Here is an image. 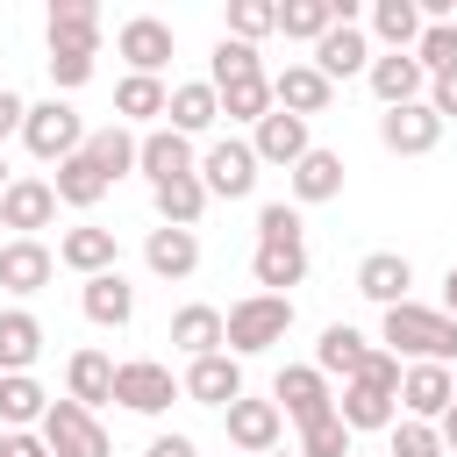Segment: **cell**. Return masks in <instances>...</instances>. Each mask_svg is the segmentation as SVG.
I'll list each match as a JSON object with an SVG mask.
<instances>
[{"mask_svg": "<svg viewBox=\"0 0 457 457\" xmlns=\"http://www.w3.org/2000/svg\"><path fill=\"white\" fill-rule=\"evenodd\" d=\"M21 121H29V100L0 86V143H7V136H21Z\"/></svg>", "mask_w": 457, "mask_h": 457, "instance_id": "816d5d0a", "label": "cell"}, {"mask_svg": "<svg viewBox=\"0 0 457 457\" xmlns=\"http://www.w3.org/2000/svg\"><path fill=\"white\" fill-rule=\"evenodd\" d=\"M428 107H436L443 121H457V71H443V79H428Z\"/></svg>", "mask_w": 457, "mask_h": 457, "instance_id": "f907efd6", "label": "cell"}, {"mask_svg": "<svg viewBox=\"0 0 457 457\" xmlns=\"http://www.w3.org/2000/svg\"><path fill=\"white\" fill-rule=\"evenodd\" d=\"M221 114L257 129V121L271 114V71H264V79H236V86H221Z\"/></svg>", "mask_w": 457, "mask_h": 457, "instance_id": "60d3db41", "label": "cell"}, {"mask_svg": "<svg viewBox=\"0 0 457 457\" xmlns=\"http://www.w3.org/2000/svg\"><path fill=\"white\" fill-rule=\"evenodd\" d=\"M228 357H257V350H271V343H286V328H293V293H243L228 314Z\"/></svg>", "mask_w": 457, "mask_h": 457, "instance_id": "7a4b0ae2", "label": "cell"}, {"mask_svg": "<svg viewBox=\"0 0 457 457\" xmlns=\"http://www.w3.org/2000/svg\"><path fill=\"white\" fill-rule=\"evenodd\" d=\"M57 264H64V271H79V278H100V271H121V243H114V228L79 221V228H64V236H57Z\"/></svg>", "mask_w": 457, "mask_h": 457, "instance_id": "4fadbf2b", "label": "cell"}, {"mask_svg": "<svg viewBox=\"0 0 457 457\" xmlns=\"http://www.w3.org/2000/svg\"><path fill=\"white\" fill-rule=\"evenodd\" d=\"M179 386H186V400H200V407H236V400H243V357H228V350L193 357Z\"/></svg>", "mask_w": 457, "mask_h": 457, "instance_id": "ac0fdd59", "label": "cell"}, {"mask_svg": "<svg viewBox=\"0 0 457 457\" xmlns=\"http://www.w3.org/2000/svg\"><path fill=\"white\" fill-rule=\"evenodd\" d=\"M436 436H443V450H450V457H457V407H450V414H443V421H436Z\"/></svg>", "mask_w": 457, "mask_h": 457, "instance_id": "db71d44e", "label": "cell"}, {"mask_svg": "<svg viewBox=\"0 0 457 457\" xmlns=\"http://www.w3.org/2000/svg\"><path fill=\"white\" fill-rule=\"evenodd\" d=\"M136 150H143V136H136V129H121V121H107V129H93V136H86V157L107 171V186L136 171Z\"/></svg>", "mask_w": 457, "mask_h": 457, "instance_id": "74e56055", "label": "cell"}, {"mask_svg": "<svg viewBox=\"0 0 457 457\" xmlns=\"http://www.w3.org/2000/svg\"><path fill=\"white\" fill-rule=\"evenodd\" d=\"M257 150H250V136H214L207 150H200V186H207V200H250L257 193Z\"/></svg>", "mask_w": 457, "mask_h": 457, "instance_id": "277c9868", "label": "cell"}, {"mask_svg": "<svg viewBox=\"0 0 457 457\" xmlns=\"http://www.w3.org/2000/svg\"><path fill=\"white\" fill-rule=\"evenodd\" d=\"M286 186H293V207H321V200H336L343 193V150H307L293 171H286Z\"/></svg>", "mask_w": 457, "mask_h": 457, "instance_id": "7402d4cb", "label": "cell"}, {"mask_svg": "<svg viewBox=\"0 0 457 457\" xmlns=\"http://www.w3.org/2000/svg\"><path fill=\"white\" fill-rule=\"evenodd\" d=\"M271 400H278V414L286 421H321V414H336V393H328V378L314 371V364H286L278 378H271Z\"/></svg>", "mask_w": 457, "mask_h": 457, "instance_id": "30bf717a", "label": "cell"}, {"mask_svg": "<svg viewBox=\"0 0 457 457\" xmlns=\"http://www.w3.org/2000/svg\"><path fill=\"white\" fill-rule=\"evenodd\" d=\"M93 79V57H79V50H50V86L57 93H71V86H86Z\"/></svg>", "mask_w": 457, "mask_h": 457, "instance_id": "7dc6e473", "label": "cell"}, {"mask_svg": "<svg viewBox=\"0 0 457 457\" xmlns=\"http://www.w3.org/2000/svg\"><path fill=\"white\" fill-rule=\"evenodd\" d=\"M328 100H336V86L314 71V64H286V71H271V107H286V114H328Z\"/></svg>", "mask_w": 457, "mask_h": 457, "instance_id": "44dd1931", "label": "cell"}, {"mask_svg": "<svg viewBox=\"0 0 457 457\" xmlns=\"http://www.w3.org/2000/svg\"><path fill=\"white\" fill-rule=\"evenodd\" d=\"M414 64H421L428 79L457 71V21H428V29H421V43H414Z\"/></svg>", "mask_w": 457, "mask_h": 457, "instance_id": "7bdbcfd3", "label": "cell"}, {"mask_svg": "<svg viewBox=\"0 0 457 457\" xmlns=\"http://www.w3.org/2000/svg\"><path fill=\"white\" fill-rule=\"evenodd\" d=\"M421 0H371V36L386 43V50H414L421 43Z\"/></svg>", "mask_w": 457, "mask_h": 457, "instance_id": "8d00e7d4", "label": "cell"}, {"mask_svg": "<svg viewBox=\"0 0 457 457\" xmlns=\"http://www.w3.org/2000/svg\"><path fill=\"white\" fill-rule=\"evenodd\" d=\"M378 143H386L393 157H428V150L443 143V114H436L428 100H414V107H386V114H378Z\"/></svg>", "mask_w": 457, "mask_h": 457, "instance_id": "9c48e42d", "label": "cell"}, {"mask_svg": "<svg viewBox=\"0 0 457 457\" xmlns=\"http://www.w3.org/2000/svg\"><path fill=\"white\" fill-rule=\"evenodd\" d=\"M378 336H386V350L407 357V364H450V371H457V321H450L443 307L400 300V307H386Z\"/></svg>", "mask_w": 457, "mask_h": 457, "instance_id": "6da1fadb", "label": "cell"}, {"mask_svg": "<svg viewBox=\"0 0 457 457\" xmlns=\"http://www.w3.org/2000/svg\"><path fill=\"white\" fill-rule=\"evenodd\" d=\"M221 421H228V443L243 450V457H271L278 450V428H286V414H278V400H236V407H221Z\"/></svg>", "mask_w": 457, "mask_h": 457, "instance_id": "9a60e30c", "label": "cell"}, {"mask_svg": "<svg viewBox=\"0 0 457 457\" xmlns=\"http://www.w3.org/2000/svg\"><path fill=\"white\" fill-rule=\"evenodd\" d=\"M43 450L50 457H114V443H107V428H100V414H86L79 400H50V414H43Z\"/></svg>", "mask_w": 457, "mask_h": 457, "instance_id": "5b68a950", "label": "cell"}, {"mask_svg": "<svg viewBox=\"0 0 457 457\" xmlns=\"http://www.w3.org/2000/svg\"><path fill=\"white\" fill-rule=\"evenodd\" d=\"M250 278H257V293L300 286V278H307V243H257V250H250Z\"/></svg>", "mask_w": 457, "mask_h": 457, "instance_id": "4dcf8cb0", "label": "cell"}, {"mask_svg": "<svg viewBox=\"0 0 457 457\" xmlns=\"http://www.w3.org/2000/svg\"><path fill=\"white\" fill-rule=\"evenodd\" d=\"M50 186H57V207H79V214H86V207H100V200L114 193V186H107V171H100L86 150H79V157H64Z\"/></svg>", "mask_w": 457, "mask_h": 457, "instance_id": "d6a6232c", "label": "cell"}, {"mask_svg": "<svg viewBox=\"0 0 457 457\" xmlns=\"http://www.w3.org/2000/svg\"><path fill=\"white\" fill-rule=\"evenodd\" d=\"M214 121H221V93H214L207 79H186V86H171L164 129H179V136H207Z\"/></svg>", "mask_w": 457, "mask_h": 457, "instance_id": "4316f807", "label": "cell"}, {"mask_svg": "<svg viewBox=\"0 0 457 457\" xmlns=\"http://www.w3.org/2000/svg\"><path fill=\"white\" fill-rule=\"evenodd\" d=\"M164 107H171V86H164V79L129 71V79L114 86V121H121V129H157V121H164Z\"/></svg>", "mask_w": 457, "mask_h": 457, "instance_id": "cb8c5ba5", "label": "cell"}, {"mask_svg": "<svg viewBox=\"0 0 457 457\" xmlns=\"http://www.w3.org/2000/svg\"><path fill=\"white\" fill-rule=\"evenodd\" d=\"M0 457H50L36 428H0Z\"/></svg>", "mask_w": 457, "mask_h": 457, "instance_id": "681fc988", "label": "cell"}, {"mask_svg": "<svg viewBox=\"0 0 457 457\" xmlns=\"http://www.w3.org/2000/svg\"><path fill=\"white\" fill-rule=\"evenodd\" d=\"M371 57H378V50H371V36H364V29H350V21H336V29L314 43V57H307V64L336 86V79H364V71H371Z\"/></svg>", "mask_w": 457, "mask_h": 457, "instance_id": "2e32d148", "label": "cell"}, {"mask_svg": "<svg viewBox=\"0 0 457 457\" xmlns=\"http://www.w3.org/2000/svg\"><path fill=\"white\" fill-rule=\"evenodd\" d=\"M43 414H50V393L29 371H7L0 378V428H43Z\"/></svg>", "mask_w": 457, "mask_h": 457, "instance_id": "d590c367", "label": "cell"}, {"mask_svg": "<svg viewBox=\"0 0 457 457\" xmlns=\"http://www.w3.org/2000/svg\"><path fill=\"white\" fill-rule=\"evenodd\" d=\"M221 343H228V321H221V307L193 300V307H179V314H171V350H186V364H193V357H214Z\"/></svg>", "mask_w": 457, "mask_h": 457, "instance_id": "484cf974", "label": "cell"}, {"mask_svg": "<svg viewBox=\"0 0 457 457\" xmlns=\"http://www.w3.org/2000/svg\"><path fill=\"white\" fill-rule=\"evenodd\" d=\"M300 236H307V221H300L293 200H264L257 207V243H300Z\"/></svg>", "mask_w": 457, "mask_h": 457, "instance_id": "bcb514c9", "label": "cell"}, {"mask_svg": "<svg viewBox=\"0 0 457 457\" xmlns=\"http://www.w3.org/2000/svg\"><path fill=\"white\" fill-rule=\"evenodd\" d=\"M143 457H200V450H193V436H150Z\"/></svg>", "mask_w": 457, "mask_h": 457, "instance_id": "f5cc1de1", "label": "cell"}, {"mask_svg": "<svg viewBox=\"0 0 457 457\" xmlns=\"http://www.w3.org/2000/svg\"><path fill=\"white\" fill-rule=\"evenodd\" d=\"M79 307L93 328H129L136 321V286L121 271H100V278H79Z\"/></svg>", "mask_w": 457, "mask_h": 457, "instance_id": "ffe728a7", "label": "cell"}, {"mask_svg": "<svg viewBox=\"0 0 457 457\" xmlns=\"http://www.w3.org/2000/svg\"><path fill=\"white\" fill-rule=\"evenodd\" d=\"M364 86L378 93V107H414V100H428V71L414 64V50H378L371 71H364Z\"/></svg>", "mask_w": 457, "mask_h": 457, "instance_id": "8fae6325", "label": "cell"}, {"mask_svg": "<svg viewBox=\"0 0 457 457\" xmlns=\"http://www.w3.org/2000/svg\"><path fill=\"white\" fill-rule=\"evenodd\" d=\"M271 457H300V450H271Z\"/></svg>", "mask_w": 457, "mask_h": 457, "instance_id": "6f0895ef", "label": "cell"}, {"mask_svg": "<svg viewBox=\"0 0 457 457\" xmlns=\"http://www.w3.org/2000/svg\"><path fill=\"white\" fill-rule=\"evenodd\" d=\"M443 314H450V321H457V264H450V271H443Z\"/></svg>", "mask_w": 457, "mask_h": 457, "instance_id": "11a10c76", "label": "cell"}, {"mask_svg": "<svg viewBox=\"0 0 457 457\" xmlns=\"http://www.w3.org/2000/svg\"><path fill=\"white\" fill-rule=\"evenodd\" d=\"M136 171L150 179V186H171V179H186V171H200V150H193V136H179V129H143V150H136Z\"/></svg>", "mask_w": 457, "mask_h": 457, "instance_id": "7c38bea8", "label": "cell"}, {"mask_svg": "<svg viewBox=\"0 0 457 457\" xmlns=\"http://www.w3.org/2000/svg\"><path fill=\"white\" fill-rule=\"evenodd\" d=\"M364 357H371V343H364L350 321H328L321 343H314V371H321V378H343V386L364 371Z\"/></svg>", "mask_w": 457, "mask_h": 457, "instance_id": "f1b7e54d", "label": "cell"}, {"mask_svg": "<svg viewBox=\"0 0 457 457\" xmlns=\"http://www.w3.org/2000/svg\"><path fill=\"white\" fill-rule=\"evenodd\" d=\"M278 29V7L271 0H228V36L236 43H257V36H271Z\"/></svg>", "mask_w": 457, "mask_h": 457, "instance_id": "f6af8a7d", "label": "cell"}, {"mask_svg": "<svg viewBox=\"0 0 457 457\" xmlns=\"http://www.w3.org/2000/svg\"><path fill=\"white\" fill-rule=\"evenodd\" d=\"M7 186H14V171H7V157H0V200H7Z\"/></svg>", "mask_w": 457, "mask_h": 457, "instance_id": "9f6ffc18", "label": "cell"}, {"mask_svg": "<svg viewBox=\"0 0 457 457\" xmlns=\"http://www.w3.org/2000/svg\"><path fill=\"white\" fill-rule=\"evenodd\" d=\"M407 286H414V264H407L400 250H371V257L357 264V293H364L371 307H400Z\"/></svg>", "mask_w": 457, "mask_h": 457, "instance_id": "d4e9b609", "label": "cell"}, {"mask_svg": "<svg viewBox=\"0 0 457 457\" xmlns=\"http://www.w3.org/2000/svg\"><path fill=\"white\" fill-rule=\"evenodd\" d=\"M400 407H407V421H443V414L457 407L450 364H407V371H400Z\"/></svg>", "mask_w": 457, "mask_h": 457, "instance_id": "5bb4252c", "label": "cell"}, {"mask_svg": "<svg viewBox=\"0 0 457 457\" xmlns=\"http://www.w3.org/2000/svg\"><path fill=\"white\" fill-rule=\"evenodd\" d=\"M179 393H186V386H179L171 364H157V357H129V364H114V400H121L129 414H164Z\"/></svg>", "mask_w": 457, "mask_h": 457, "instance_id": "8992f818", "label": "cell"}, {"mask_svg": "<svg viewBox=\"0 0 457 457\" xmlns=\"http://www.w3.org/2000/svg\"><path fill=\"white\" fill-rule=\"evenodd\" d=\"M50 271H57V250H50L43 236H7V243H0V293L29 300V293L50 286Z\"/></svg>", "mask_w": 457, "mask_h": 457, "instance_id": "ba28073f", "label": "cell"}, {"mask_svg": "<svg viewBox=\"0 0 457 457\" xmlns=\"http://www.w3.org/2000/svg\"><path fill=\"white\" fill-rule=\"evenodd\" d=\"M64 400H79L86 414H93L100 400H114V357H107V350H71V364H64Z\"/></svg>", "mask_w": 457, "mask_h": 457, "instance_id": "f546056e", "label": "cell"}, {"mask_svg": "<svg viewBox=\"0 0 457 457\" xmlns=\"http://www.w3.org/2000/svg\"><path fill=\"white\" fill-rule=\"evenodd\" d=\"M386 436H393V450H386V457H450V450H443V436H436V421H407V414H400Z\"/></svg>", "mask_w": 457, "mask_h": 457, "instance_id": "ee69618b", "label": "cell"}, {"mask_svg": "<svg viewBox=\"0 0 457 457\" xmlns=\"http://www.w3.org/2000/svg\"><path fill=\"white\" fill-rule=\"evenodd\" d=\"M236 79H264V57H257V43L221 36V43H214V57H207V86L221 93V86H236Z\"/></svg>", "mask_w": 457, "mask_h": 457, "instance_id": "f35d334b", "label": "cell"}, {"mask_svg": "<svg viewBox=\"0 0 457 457\" xmlns=\"http://www.w3.org/2000/svg\"><path fill=\"white\" fill-rule=\"evenodd\" d=\"M50 50L100 57V7L93 0H50Z\"/></svg>", "mask_w": 457, "mask_h": 457, "instance_id": "603a6c76", "label": "cell"}, {"mask_svg": "<svg viewBox=\"0 0 457 457\" xmlns=\"http://www.w3.org/2000/svg\"><path fill=\"white\" fill-rule=\"evenodd\" d=\"M50 221H57V186L36 179V171H21V179L7 186V200H0V228L36 236V228H50Z\"/></svg>", "mask_w": 457, "mask_h": 457, "instance_id": "e0dca14e", "label": "cell"}, {"mask_svg": "<svg viewBox=\"0 0 457 457\" xmlns=\"http://www.w3.org/2000/svg\"><path fill=\"white\" fill-rule=\"evenodd\" d=\"M336 29V0H286L278 7V36H293V43H321Z\"/></svg>", "mask_w": 457, "mask_h": 457, "instance_id": "ab89813d", "label": "cell"}, {"mask_svg": "<svg viewBox=\"0 0 457 457\" xmlns=\"http://www.w3.org/2000/svg\"><path fill=\"white\" fill-rule=\"evenodd\" d=\"M143 264L157 271V278H193V264H200V236L193 228H150L143 236Z\"/></svg>", "mask_w": 457, "mask_h": 457, "instance_id": "83f0119b", "label": "cell"}, {"mask_svg": "<svg viewBox=\"0 0 457 457\" xmlns=\"http://www.w3.org/2000/svg\"><path fill=\"white\" fill-rule=\"evenodd\" d=\"M250 150H257V164H300L307 150H314V136H307V121L300 114H286V107H271L257 129H250Z\"/></svg>", "mask_w": 457, "mask_h": 457, "instance_id": "d6986e66", "label": "cell"}, {"mask_svg": "<svg viewBox=\"0 0 457 457\" xmlns=\"http://www.w3.org/2000/svg\"><path fill=\"white\" fill-rule=\"evenodd\" d=\"M450 378H457V371H450Z\"/></svg>", "mask_w": 457, "mask_h": 457, "instance_id": "680465c9", "label": "cell"}, {"mask_svg": "<svg viewBox=\"0 0 457 457\" xmlns=\"http://www.w3.org/2000/svg\"><path fill=\"white\" fill-rule=\"evenodd\" d=\"M86 136H93V129H86V121H79V107H71V100H57V93H50V100H36V107H29V121H21V143H29V157H36V164H64V157H79V150H86Z\"/></svg>", "mask_w": 457, "mask_h": 457, "instance_id": "3957f363", "label": "cell"}, {"mask_svg": "<svg viewBox=\"0 0 457 457\" xmlns=\"http://www.w3.org/2000/svg\"><path fill=\"white\" fill-rule=\"evenodd\" d=\"M400 371H407V364H400V357H393V350H371V357H364V371H357V378H364V386H378V393H393V400H400Z\"/></svg>", "mask_w": 457, "mask_h": 457, "instance_id": "c3c4849f", "label": "cell"}, {"mask_svg": "<svg viewBox=\"0 0 457 457\" xmlns=\"http://www.w3.org/2000/svg\"><path fill=\"white\" fill-rule=\"evenodd\" d=\"M114 50L129 57V71H143V79H164V64H171L179 36H171V21H157V14H129V21L114 29Z\"/></svg>", "mask_w": 457, "mask_h": 457, "instance_id": "52a82bcc", "label": "cell"}, {"mask_svg": "<svg viewBox=\"0 0 457 457\" xmlns=\"http://www.w3.org/2000/svg\"><path fill=\"white\" fill-rule=\"evenodd\" d=\"M150 207H157L164 228H193V221L207 214V186H200V171H186V179H171V186H150Z\"/></svg>", "mask_w": 457, "mask_h": 457, "instance_id": "e575fe53", "label": "cell"}, {"mask_svg": "<svg viewBox=\"0 0 457 457\" xmlns=\"http://www.w3.org/2000/svg\"><path fill=\"white\" fill-rule=\"evenodd\" d=\"M336 414H343L350 436H364V428H393V421H400L393 393H378V386H364V378H350V386L336 393Z\"/></svg>", "mask_w": 457, "mask_h": 457, "instance_id": "1f68e13d", "label": "cell"}, {"mask_svg": "<svg viewBox=\"0 0 457 457\" xmlns=\"http://www.w3.org/2000/svg\"><path fill=\"white\" fill-rule=\"evenodd\" d=\"M36 357H43V321H36L29 307H7V314H0V378H7V371H29Z\"/></svg>", "mask_w": 457, "mask_h": 457, "instance_id": "836d02e7", "label": "cell"}, {"mask_svg": "<svg viewBox=\"0 0 457 457\" xmlns=\"http://www.w3.org/2000/svg\"><path fill=\"white\" fill-rule=\"evenodd\" d=\"M300 457H357V436L343 428V414H321L300 428Z\"/></svg>", "mask_w": 457, "mask_h": 457, "instance_id": "b9f144b4", "label": "cell"}]
</instances>
